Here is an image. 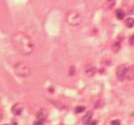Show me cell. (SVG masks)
Segmentation results:
<instances>
[{
  "instance_id": "cell-13",
  "label": "cell",
  "mask_w": 134,
  "mask_h": 125,
  "mask_svg": "<svg viewBox=\"0 0 134 125\" xmlns=\"http://www.w3.org/2000/svg\"><path fill=\"white\" fill-rule=\"evenodd\" d=\"M116 15H117V18H118V19H122V18L125 17V13H124L122 10H120V9H118V10L116 12Z\"/></svg>"
},
{
  "instance_id": "cell-3",
  "label": "cell",
  "mask_w": 134,
  "mask_h": 125,
  "mask_svg": "<svg viewBox=\"0 0 134 125\" xmlns=\"http://www.w3.org/2000/svg\"><path fill=\"white\" fill-rule=\"evenodd\" d=\"M82 20L83 18L80 13L75 10H72L65 15V21L70 26H78L81 24Z\"/></svg>"
},
{
  "instance_id": "cell-16",
  "label": "cell",
  "mask_w": 134,
  "mask_h": 125,
  "mask_svg": "<svg viewBox=\"0 0 134 125\" xmlns=\"http://www.w3.org/2000/svg\"><path fill=\"white\" fill-rule=\"evenodd\" d=\"M111 124L112 125H118V124H120V121H119V120H115L111 121Z\"/></svg>"
},
{
  "instance_id": "cell-4",
  "label": "cell",
  "mask_w": 134,
  "mask_h": 125,
  "mask_svg": "<svg viewBox=\"0 0 134 125\" xmlns=\"http://www.w3.org/2000/svg\"><path fill=\"white\" fill-rule=\"evenodd\" d=\"M127 71H128V66L126 65H121L118 66L117 68V71H116V75L118 79V80H123L124 78L126 77Z\"/></svg>"
},
{
  "instance_id": "cell-17",
  "label": "cell",
  "mask_w": 134,
  "mask_h": 125,
  "mask_svg": "<svg viewBox=\"0 0 134 125\" xmlns=\"http://www.w3.org/2000/svg\"><path fill=\"white\" fill-rule=\"evenodd\" d=\"M129 43H130L131 45H134V35H132L130 37V39H129Z\"/></svg>"
},
{
  "instance_id": "cell-2",
  "label": "cell",
  "mask_w": 134,
  "mask_h": 125,
  "mask_svg": "<svg viewBox=\"0 0 134 125\" xmlns=\"http://www.w3.org/2000/svg\"><path fill=\"white\" fill-rule=\"evenodd\" d=\"M14 71L20 77H29L31 75L30 67L24 62H18L14 65Z\"/></svg>"
},
{
  "instance_id": "cell-5",
  "label": "cell",
  "mask_w": 134,
  "mask_h": 125,
  "mask_svg": "<svg viewBox=\"0 0 134 125\" xmlns=\"http://www.w3.org/2000/svg\"><path fill=\"white\" fill-rule=\"evenodd\" d=\"M47 116H48V110L45 109H41V110L38 112L37 114V118H38V120H41V121H45Z\"/></svg>"
},
{
  "instance_id": "cell-1",
  "label": "cell",
  "mask_w": 134,
  "mask_h": 125,
  "mask_svg": "<svg viewBox=\"0 0 134 125\" xmlns=\"http://www.w3.org/2000/svg\"><path fill=\"white\" fill-rule=\"evenodd\" d=\"M11 42L14 48L22 55H30L34 51V45L31 38L23 32L15 33L12 36Z\"/></svg>"
},
{
  "instance_id": "cell-8",
  "label": "cell",
  "mask_w": 134,
  "mask_h": 125,
  "mask_svg": "<svg viewBox=\"0 0 134 125\" xmlns=\"http://www.w3.org/2000/svg\"><path fill=\"white\" fill-rule=\"evenodd\" d=\"M111 50L113 53H118L119 50H120V43L119 42H114L112 47H111Z\"/></svg>"
},
{
  "instance_id": "cell-11",
  "label": "cell",
  "mask_w": 134,
  "mask_h": 125,
  "mask_svg": "<svg viewBox=\"0 0 134 125\" xmlns=\"http://www.w3.org/2000/svg\"><path fill=\"white\" fill-rule=\"evenodd\" d=\"M125 24H126V26H127L128 28H132L134 26V19L132 18H127L126 21H125Z\"/></svg>"
},
{
  "instance_id": "cell-10",
  "label": "cell",
  "mask_w": 134,
  "mask_h": 125,
  "mask_svg": "<svg viewBox=\"0 0 134 125\" xmlns=\"http://www.w3.org/2000/svg\"><path fill=\"white\" fill-rule=\"evenodd\" d=\"M96 74V68H94V67H91V68H88L87 70L86 71V75L87 76H94V75Z\"/></svg>"
},
{
  "instance_id": "cell-18",
  "label": "cell",
  "mask_w": 134,
  "mask_h": 125,
  "mask_svg": "<svg viewBox=\"0 0 134 125\" xmlns=\"http://www.w3.org/2000/svg\"><path fill=\"white\" fill-rule=\"evenodd\" d=\"M92 120H90L89 121L87 122V124H91V125H94V124H96L97 122H96V120H94V121H91Z\"/></svg>"
},
{
  "instance_id": "cell-6",
  "label": "cell",
  "mask_w": 134,
  "mask_h": 125,
  "mask_svg": "<svg viewBox=\"0 0 134 125\" xmlns=\"http://www.w3.org/2000/svg\"><path fill=\"white\" fill-rule=\"evenodd\" d=\"M11 110L15 115H19V114L21 113V111L23 110V106L21 104H19V103H17V104H15L12 107Z\"/></svg>"
},
{
  "instance_id": "cell-12",
  "label": "cell",
  "mask_w": 134,
  "mask_h": 125,
  "mask_svg": "<svg viewBox=\"0 0 134 125\" xmlns=\"http://www.w3.org/2000/svg\"><path fill=\"white\" fill-rule=\"evenodd\" d=\"M115 5V0H108L107 3H106V8L107 9H110L112 8Z\"/></svg>"
},
{
  "instance_id": "cell-14",
  "label": "cell",
  "mask_w": 134,
  "mask_h": 125,
  "mask_svg": "<svg viewBox=\"0 0 134 125\" xmlns=\"http://www.w3.org/2000/svg\"><path fill=\"white\" fill-rule=\"evenodd\" d=\"M85 109H86V108L84 106H77L75 108V112L76 113H82L83 111H85Z\"/></svg>"
},
{
  "instance_id": "cell-15",
  "label": "cell",
  "mask_w": 134,
  "mask_h": 125,
  "mask_svg": "<svg viewBox=\"0 0 134 125\" xmlns=\"http://www.w3.org/2000/svg\"><path fill=\"white\" fill-rule=\"evenodd\" d=\"M75 66H71L70 70H69V76H75Z\"/></svg>"
},
{
  "instance_id": "cell-7",
  "label": "cell",
  "mask_w": 134,
  "mask_h": 125,
  "mask_svg": "<svg viewBox=\"0 0 134 125\" xmlns=\"http://www.w3.org/2000/svg\"><path fill=\"white\" fill-rule=\"evenodd\" d=\"M126 77L129 80H131V79L134 78V65L128 68V71H127V74H126Z\"/></svg>"
},
{
  "instance_id": "cell-9",
  "label": "cell",
  "mask_w": 134,
  "mask_h": 125,
  "mask_svg": "<svg viewBox=\"0 0 134 125\" xmlns=\"http://www.w3.org/2000/svg\"><path fill=\"white\" fill-rule=\"evenodd\" d=\"M92 116H93V112H92V111H88L87 113L84 116V119H83L84 120V122L87 124L88 121L92 119Z\"/></svg>"
}]
</instances>
